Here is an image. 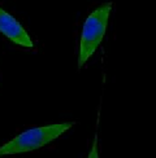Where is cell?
Segmentation results:
<instances>
[{
  "label": "cell",
  "mask_w": 156,
  "mask_h": 158,
  "mask_svg": "<svg viewBox=\"0 0 156 158\" xmlns=\"http://www.w3.org/2000/svg\"><path fill=\"white\" fill-rule=\"evenodd\" d=\"M87 158H99V150H98V135H95L93 145H91L90 153L87 156Z\"/></svg>",
  "instance_id": "277c9868"
},
{
  "label": "cell",
  "mask_w": 156,
  "mask_h": 158,
  "mask_svg": "<svg viewBox=\"0 0 156 158\" xmlns=\"http://www.w3.org/2000/svg\"><path fill=\"white\" fill-rule=\"evenodd\" d=\"M0 32L16 45L24 48L34 47V43H32L28 31L24 29V26L12 15L2 8H0Z\"/></svg>",
  "instance_id": "3957f363"
},
{
  "label": "cell",
  "mask_w": 156,
  "mask_h": 158,
  "mask_svg": "<svg viewBox=\"0 0 156 158\" xmlns=\"http://www.w3.org/2000/svg\"><path fill=\"white\" fill-rule=\"evenodd\" d=\"M73 122H63L26 130L0 147V157L34 152L37 149H41L60 137L70 127H73Z\"/></svg>",
  "instance_id": "6da1fadb"
},
{
  "label": "cell",
  "mask_w": 156,
  "mask_h": 158,
  "mask_svg": "<svg viewBox=\"0 0 156 158\" xmlns=\"http://www.w3.org/2000/svg\"><path fill=\"white\" fill-rule=\"evenodd\" d=\"M112 2L103 3L86 17L81 31L80 52H78V69H81L89 58L95 53L100 45L108 27V21L112 10Z\"/></svg>",
  "instance_id": "7a4b0ae2"
}]
</instances>
